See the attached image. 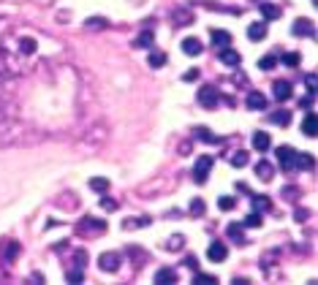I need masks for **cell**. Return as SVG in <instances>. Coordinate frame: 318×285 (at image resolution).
I'll return each instance as SVG.
<instances>
[{
	"label": "cell",
	"mask_w": 318,
	"mask_h": 285,
	"mask_svg": "<svg viewBox=\"0 0 318 285\" xmlns=\"http://www.w3.org/2000/svg\"><path fill=\"white\" fill-rule=\"evenodd\" d=\"M147 66H153V68H163V66H166V54H163V52H150Z\"/></svg>",
	"instance_id": "obj_26"
},
{
	"label": "cell",
	"mask_w": 318,
	"mask_h": 285,
	"mask_svg": "<svg viewBox=\"0 0 318 285\" xmlns=\"http://www.w3.org/2000/svg\"><path fill=\"white\" fill-rule=\"evenodd\" d=\"M220 62L228 66V68H237L242 62V57H240V52H234L232 46H226V49H220Z\"/></svg>",
	"instance_id": "obj_10"
},
{
	"label": "cell",
	"mask_w": 318,
	"mask_h": 285,
	"mask_svg": "<svg viewBox=\"0 0 318 285\" xmlns=\"http://www.w3.org/2000/svg\"><path fill=\"white\" fill-rule=\"evenodd\" d=\"M3 3H25V0H3Z\"/></svg>",
	"instance_id": "obj_47"
},
{
	"label": "cell",
	"mask_w": 318,
	"mask_h": 285,
	"mask_svg": "<svg viewBox=\"0 0 318 285\" xmlns=\"http://www.w3.org/2000/svg\"><path fill=\"white\" fill-rule=\"evenodd\" d=\"M258 11H261V17H264V22H272V19L280 17V6L269 3V0H261V3H258Z\"/></svg>",
	"instance_id": "obj_8"
},
{
	"label": "cell",
	"mask_w": 318,
	"mask_h": 285,
	"mask_svg": "<svg viewBox=\"0 0 318 285\" xmlns=\"http://www.w3.org/2000/svg\"><path fill=\"white\" fill-rule=\"evenodd\" d=\"M226 234L232 236L237 244H245V242H248V239H245V234H242V226H240V223H232V226L226 228Z\"/></svg>",
	"instance_id": "obj_22"
},
{
	"label": "cell",
	"mask_w": 318,
	"mask_h": 285,
	"mask_svg": "<svg viewBox=\"0 0 318 285\" xmlns=\"http://www.w3.org/2000/svg\"><path fill=\"white\" fill-rule=\"evenodd\" d=\"M155 282L158 285H169V282H177V272L169 266H163V269H158L155 272Z\"/></svg>",
	"instance_id": "obj_14"
},
{
	"label": "cell",
	"mask_w": 318,
	"mask_h": 285,
	"mask_svg": "<svg viewBox=\"0 0 318 285\" xmlns=\"http://www.w3.org/2000/svg\"><path fill=\"white\" fill-rule=\"evenodd\" d=\"M294 169H305V171H310V169H313V157H310L307 152H297V161H294Z\"/></svg>",
	"instance_id": "obj_24"
},
{
	"label": "cell",
	"mask_w": 318,
	"mask_h": 285,
	"mask_svg": "<svg viewBox=\"0 0 318 285\" xmlns=\"http://www.w3.org/2000/svg\"><path fill=\"white\" fill-rule=\"evenodd\" d=\"M256 174H258L261 182H269V179L275 177V166L267 163V161H261V163H256Z\"/></svg>",
	"instance_id": "obj_17"
},
{
	"label": "cell",
	"mask_w": 318,
	"mask_h": 285,
	"mask_svg": "<svg viewBox=\"0 0 318 285\" xmlns=\"http://www.w3.org/2000/svg\"><path fill=\"white\" fill-rule=\"evenodd\" d=\"M261 223H264V217H261V212L253 209L248 217H245V223L242 226H248V228H261Z\"/></svg>",
	"instance_id": "obj_27"
},
{
	"label": "cell",
	"mask_w": 318,
	"mask_h": 285,
	"mask_svg": "<svg viewBox=\"0 0 318 285\" xmlns=\"http://www.w3.org/2000/svg\"><path fill=\"white\" fill-rule=\"evenodd\" d=\"M101 207H103V209H109V212H112V209H117V204H114L112 199H106V196H103V199H101Z\"/></svg>",
	"instance_id": "obj_44"
},
{
	"label": "cell",
	"mask_w": 318,
	"mask_h": 285,
	"mask_svg": "<svg viewBox=\"0 0 318 285\" xmlns=\"http://www.w3.org/2000/svg\"><path fill=\"white\" fill-rule=\"evenodd\" d=\"M226 256H228V250H226V244H223V242H212L210 247H207V258L215 261V264L226 261Z\"/></svg>",
	"instance_id": "obj_7"
},
{
	"label": "cell",
	"mask_w": 318,
	"mask_h": 285,
	"mask_svg": "<svg viewBox=\"0 0 318 285\" xmlns=\"http://www.w3.org/2000/svg\"><path fill=\"white\" fill-rule=\"evenodd\" d=\"M163 247H166V250H171V252L182 250V247H185V236H182V234H174V236H169V242H166Z\"/></svg>",
	"instance_id": "obj_23"
},
{
	"label": "cell",
	"mask_w": 318,
	"mask_h": 285,
	"mask_svg": "<svg viewBox=\"0 0 318 285\" xmlns=\"http://www.w3.org/2000/svg\"><path fill=\"white\" fill-rule=\"evenodd\" d=\"M305 84H307V92L315 95V74H307L305 76Z\"/></svg>",
	"instance_id": "obj_41"
},
{
	"label": "cell",
	"mask_w": 318,
	"mask_h": 285,
	"mask_svg": "<svg viewBox=\"0 0 318 285\" xmlns=\"http://www.w3.org/2000/svg\"><path fill=\"white\" fill-rule=\"evenodd\" d=\"M198 104H201L204 109H215L220 104V90L218 87H212V84H204V87H198Z\"/></svg>",
	"instance_id": "obj_1"
},
{
	"label": "cell",
	"mask_w": 318,
	"mask_h": 285,
	"mask_svg": "<svg viewBox=\"0 0 318 285\" xmlns=\"http://www.w3.org/2000/svg\"><path fill=\"white\" fill-rule=\"evenodd\" d=\"M19 242L17 239H3L0 242V261H3V266H11L14 258L19 256Z\"/></svg>",
	"instance_id": "obj_2"
},
{
	"label": "cell",
	"mask_w": 318,
	"mask_h": 285,
	"mask_svg": "<svg viewBox=\"0 0 318 285\" xmlns=\"http://www.w3.org/2000/svg\"><path fill=\"white\" fill-rule=\"evenodd\" d=\"M196 139H201V141H207V144H212L215 141V136H212L207 128H196Z\"/></svg>",
	"instance_id": "obj_37"
},
{
	"label": "cell",
	"mask_w": 318,
	"mask_h": 285,
	"mask_svg": "<svg viewBox=\"0 0 318 285\" xmlns=\"http://www.w3.org/2000/svg\"><path fill=\"white\" fill-rule=\"evenodd\" d=\"M133 46H139V49H150V46H153V33H141L136 41H133Z\"/></svg>",
	"instance_id": "obj_31"
},
{
	"label": "cell",
	"mask_w": 318,
	"mask_h": 285,
	"mask_svg": "<svg viewBox=\"0 0 318 285\" xmlns=\"http://www.w3.org/2000/svg\"><path fill=\"white\" fill-rule=\"evenodd\" d=\"M272 122H277V125H288V122H291V114L285 112V109H280V112L272 114Z\"/></svg>",
	"instance_id": "obj_34"
},
{
	"label": "cell",
	"mask_w": 318,
	"mask_h": 285,
	"mask_svg": "<svg viewBox=\"0 0 318 285\" xmlns=\"http://www.w3.org/2000/svg\"><path fill=\"white\" fill-rule=\"evenodd\" d=\"M248 161H250V155H248V152H234V155H232V166H237V169L248 166Z\"/></svg>",
	"instance_id": "obj_33"
},
{
	"label": "cell",
	"mask_w": 318,
	"mask_h": 285,
	"mask_svg": "<svg viewBox=\"0 0 318 285\" xmlns=\"http://www.w3.org/2000/svg\"><path fill=\"white\" fill-rule=\"evenodd\" d=\"M248 38L250 41H261V38H267V22H253L248 27Z\"/></svg>",
	"instance_id": "obj_16"
},
{
	"label": "cell",
	"mask_w": 318,
	"mask_h": 285,
	"mask_svg": "<svg viewBox=\"0 0 318 285\" xmlns=\"http://www.w3.org/2000/svg\"><path fill=\"white\" fill-rule=\"evenodd\" d=\"M307 215H310L307 209H297V212H294V220H297V223H305V220H307Z\"/></svg>",
	"instance_id": "obj_43"
},
{
	"label": "cell",
	"mask_w": 318,
	"mask_h": 285,
	"mask_svg": "<svg viewBox=\"0 0 318 285\" xmlns=\"http://www.w3.org/2000/svg\"><path fill=\"white\" fill-rule=\"evenodd\" d=\"M174 17H177V22H174V25H193V14H185V11H174Z\"/></svg>",
	"instance_id": "obj_35"
},
{
	"label": "cell",
	"mask_w": 318,
	"mask_h": 285,
	"mask_svg": "<svg viewBox=\"0 0 318 285\" xmlns=\"http://www.w3.org/2000/svg\"><path fill=\"white\" fill-rule=\"evenodd\" d=\"M253 209L256 212H269L272 209V201H269L267 196H253Z\"/></svg>",
	"instance_id": "obj_25"
},
{
	"label": "cell",
	"mask_w": 318,
	"mask_h": 285,
	"mask_svg": "<svg viewBox=\"0 0 318 285\" xmlns=\"http://www.w3.org/2000/svg\"><path fill=\"white\" fill-rule=\"evenodd\" d=\"M190 215H196V217L204 215V201H201V199H196L193 204H190Z\"/></svg>",
	"instance_id": "obj_39"
},
{
	"label": "cell",
	"mask_w": 318,
	"mask_h": 285,
	"mask_svg": "<svg viewBox=\"0 0 318 285\" xmlns=\"http://www.w3.org/2000/svg\"><path fill=\"white\" fill-rule=\"evenodd\" d=\"M182 52H185L188 57H198V54L204 52V44L198 41V38H185V41H182Z\"/></svg>",
	"instance_id": "obj_12"
},
{
	"label": "cell",
	"mask_w": 318,
	"mask_h": 285,
	"mask_svg": "<svg viewBox=\"0 0 318 285\" xmlns=\"http://www.w3.org/2000/svg\"><path fill=\"white\" fill-rule=\"evenodd\" d=\"M245 106L253 109V112H264V109H267V95L258 92V90H250L248 98H245Z\"/></svg>",
	"instance_id": "obj_6"
},
{
	"label": "cell",
	"mask_w": 318,
	"mask_h": 285,
	"mask_svg": "<svg viewBox=\"0 0 318 285\" xmlns=\"http://www.w3.org/2000/svg\"><path fill=\"white\" fill-rule=\"evenodd\" d=\"M302 131H305V136H310V139H313L315 133H318V120H315L313 112L305 117V122H302Z\"/></svg>",
	"instance_id": "obj_19"
},
{
	"label": "cell",
	"mask_w": 318,
	"mask_h": 285,
	"mask_svg": "<svg viewBox=\"0 0 318 285\" xmlns=\"http://www.w3.org/2000/svg\"><path fill=\"white\" fill-rule=\"evenodd\" d=\"M210 171H212V155H201L196 161V166H193V179L198 182V185H204L207 177H210Z\"/></svg>",
	"instance_id": "obj_4"
},
{
	"label": "cell",
	"mask_w": 318,
	"mask_h": 285,
	"mask_svg": "<svg viewBox=\"0 0 318 285\" xmlns=\"http://www.w3.org/2000/svg\"><path fill=\"white\" fill-rule=\"evenodd\" d=\"M297 196H302L299 187H283V199L285 201H297Z\"/></svg>",
	"instance_id": "obj_38"
},
{
	"label": "cell",
	"mask_w": 318,
	"mask_h": 285,
	"mask_svg": "<svg viewBox=\"0 0 318 285\" xmlns=\"http://www.w3.org/2000/svg\"><path fill=\"white\" fill-rule=\"evenodd\" d=\"M218 207L223 209V212H228V209L237 207V199H234V196H220V199H218Z\"/></svg>",
	"instance_id": "obj_32"
},
{
	"label": "cell",
	"mask_w": 318,
	"mask_h": 285,
	"mask_svg": "<svg viewBox=\"0 0 318 285\" xmlns=\"http://www.w3.org/2000/svg\"><path fill=\"white\" fill-rule=\"evenodd\" d=\"M258 66H261V71H269V68L277 66V57H275V54H267V57H261Z\"/></svg>",
	"instance_id": "obj_36"
},
{
	"label": "cell",
	"mask_w": 318,
	"mask_h": 285,
	"mask_svg": "<svg viewBox=\"0 0 318 285\" xmlns=\"http://www.w3.org/2000/svg\"><path fill=\"white\" fill-rule=\"evenodd\" d=\"M210 38H212V46H215V49H226V46L232 44V36H228L226 30H212Z\"/></svg>",
	"instance_id": "obj_13"
},
{
	"label": "cell",
	"mask_w": 318,
	"mask_h": 285,
	"mask_svg": "<svg viewBox=\"0 0 318 285\" xmlns=\"http://www.w3.org/2000/svg\"><path fill=\"white\" fill-rule=\"evenodd\" d=\"M294 161H297V152H294V147H288V144L277 147V163L283 166V171H294Z\"/></svg>",
	"instance_id": "obj_5"
},
{
	"label": "cell",
	"mask_w": 318,
	"mask_h": 285,
	"mask_svg": "<svg viewBox=\"0 0 318 285\" xmlns=\"http://www.w3.org/2000/svg\"><path fill=\"white\" fill-rule=\"evenodd\" d=\"M79 228H84V231H106V220H95V217H84Z\"/></svg>",
	"instance_id": "obj_18"
},
{
	"label": "cell",
	"mask_w": 318,
	"mask_h": 285,
	"mask_svg": "<svg viewBox=\"0 0 318 285\" xmlns=\"http://www.w3.org/2000/svg\"><path fill=\"white\" fill-rule=\"evenodd\" d=\"M291 92H294V90H291V84H288V82H283V79L272 84V95H275V101H280V104L291 98Z\"/></svg>",
	"instance_id": "obj_9"
},
{
	"label": "cell",
	"mask_w": 318,
	"mask_h": 285,
	"mask_svg": "<svg viewBox=\"0 0 318 285\" xmlns=\"http://www.w3.org/2000/svg\"><path fill=\"white\" fill-rule=\"evenodd\" d=\"M106 25H109V22L103 19V17H90V19L84 22V27H87V30H101V27H106Z\"/></svg>",
	"instance_id": "obj_29"
},
{
	"label": "cell",
	"mask_w": 318,
	"mask_h": 285,
	"mask_svg": "<svg viewBox=\"0 0 318 285\" xmlns=\"http://www.w3.org/2000/svg\"><path fill=\"white\" fill-rule=\"evenodd\" d=\"M280 62L285 68H299L302 66V54L299 52H285L283 57H280Z\"/></svg>",
	"instance_id": "obj_21"
},
{
	"label": "cell",
	"mask_w": 318,
	"mask_h": 285,
	"mask_svg": "<svg viewBox=\"0 0 318 285\" xmlns=\"http://www.w3.org/2000/svg\"><path fill=\"white\" fill-rule=\"evenodd\" d=\"M90 187L95 190V193H106V190H109V179H103V177H93V179H90Z\"/></svg>",
	"instance_id": "obj_28"
},
{
	"label": "cell",
	"mask_w": 318,
	"mask_h": 285,
	"mask_svg": "<svg viewBox=\"0 0 318 285\" xmlns=\"http://www.w3.org/2000/svg\"><path fill=\"white\" fill-rule=\"evenodd\" d=\"M66 280L74 282V285L82 282V280H84V269H68V272H66Z\"/></svg>",
	"instance_id": "obj_30"
},
{
	"label": "cell",
	"mask_w": 318,
	"mask_h": 285,
	"mask_svg": "<svg viewBox=\"0 0 318 285\" xmlns=\"http://www.w3.org/2000/svg\"><path fill=\"white\" fill-rule=\"evenodd\" d=\"M196 282L198 285H210V282H218L212 274H204V272H196Z\"/></svg>",
	"instance_id": "obj_40"
},
{
	"label": "cell",
	"mask_w": 318,
	"mask_h": 285,
	"mask_svg": "<svg viewBox=\"0 0 318 285\" xmlns=\"http://www.w3.org/2000/svg\"><path fill=\"white\" fill-rule=\"evenodd\" d=\"M98 266H101V272L114 274V272H120V266H123V256L120 252H103L98 258Z\"/></svg>",
	"instance_id": "obj_3"
},
{
	"label": "cell",
	"mask_w": 318,
	"mask_h": 285,
	"mask_svg": "<svg viewBox=\"0 0 318 285\" xmlns=\"http://www.w3.org/2000/svg\"><path fill=\"white\" fill-rule=\"evenodd\" d=\"M182 79H185V82H193V79H198V71H196V68L188 71V74H182Z\"/></svg>",
	"instance_id": "obj_45"
},
{
	"label": "cell",
	"mask_w": 318,
	"mask_h": 285,
	"mask_svg": "<svg viewBox=\"0 0 318 285\" xmlns=\"http://www.w3.org/2000/svg\"><path fill=\"white\" fill-rule=\"evenodd\" d=\"M150 223H153L150 217H131V220H123V228L125 231H136V228H144Z\"/></svg>",
	"instance_id": "obj_20"
},
{
	"label": "cell",
	"mask_w": 318,
	"mask_h": 285,
	"mask_svg": "<svg viewBox=\"0 0 318 285\" xmlns=\"http://www.w3.org/2000/svg\"><path fill=\"white\" fill-rule=\"evenodd\" d=\"M182 266H188V269H193V272H198V261H196V256H185Z\"/></svg>",
	"instance_id": "obj_42"
},
{
	"label": "cell",
	"mask_w": 318,
	"mask_h": 285,
	"mask_svg": "<svg viewBox=\"0 0 318 285\" xmlns=\"http://www.w3.org/2000/svg\"><path fill=\"white\" fill-rule=\"evenodd\" d=\"M291 33L294 36H313V22H310V19H297V22H294V27H291Z\"/></svg>",
	"instance_id": "obj_15"
},
{
	"label": "cell",
	"mask_w": 318,
	"mask_h": 285,
	"mask_svg": "<svg viewBox=\"0 0 318 285\" xmlns=\"http://www.w3.org/2000/svg\"><path fill=\"white\" fill-rule=\"evenodd\" d=\"M253 147H256V152H267V149L272 147L269 133L267 131H256V133H253Z\"/></svg>",
	"instance_id": "obj_11"
},
{
	"label": "cell",
	"mask_w": 318,
	"mask_h": 285,
	"mask_svg": "<svg viewBox=\"0 0 318 285\" xmlns=\"http://www.w3.org/2000/svg\"><path fill=\"white\" fill-rule=\"evenodd\" d=\"M33 3H38V6H41V9H49V6L54 3V0H33Z\"/></svg>",
	"instance_id": "obj_46"
}]
</instances>
